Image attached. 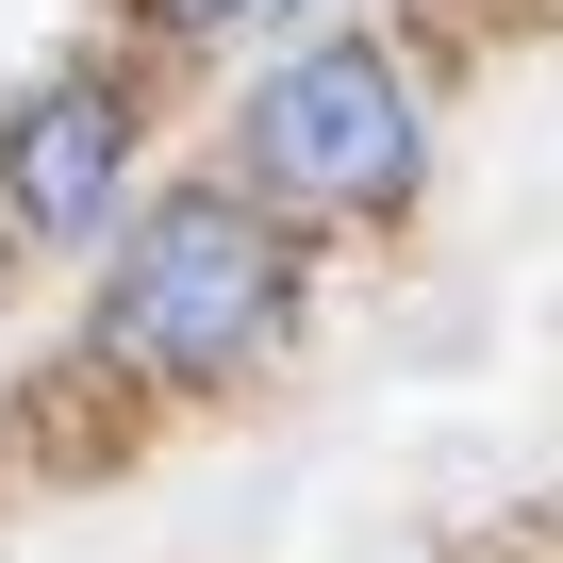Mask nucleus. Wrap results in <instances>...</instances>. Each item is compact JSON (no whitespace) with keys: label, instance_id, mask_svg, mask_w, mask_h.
Returning <instances> with one entry per match:
<instances>
[{"label":"nucleus","instance_id":"obj_3","mask_svg":"<svg viewBox=\"0 0 563 563\" xmlns=\"http://www.w3.org/2000/svg\"><path fill=\"white\" fill-rule=\"evenodd\" d=\"M117 166H133V117H117L100 84H51V100H18V117H0V199H18L34 232H67V249H100Z\"/></svg>","mask_w":563,"mask_h":563},{"label":"nucleus","instance_id":"obj_1","mask_svg":"<svg viewBox=\"0 0 563 563\" xmlns=\"http://www.w3.org/2000/svg\"><path fill=\"white\" fill-rule=\"evenodd\" d=\"M282 316H299V265H282V232L232 216V199H166V216L117 249V282H100V349H117V365H166V382L249 365Z\"/></svg>","mask_w":563,"mask_h":563},{"label":"nucleus","instance_id":"obj_4","mask_svg":"<svg viewBox=\"0 0 563 563\" xmlns=\"http://www.w3.org/2000/svg\"><path fill=\"white\" fill-rule=\"evenodd\" d=\"M150 18H166V34H232V18H249V0H150Z\"/></svg>","mask_w":563,"mask_h":563},{"label":"nucleus","instance_id":"obj_2","mask_svg":"<svg viewBox=\"0 0 563 563\" xmlns=\"http://www.w3.org/2000/svg\"><path fill=\"white\" fill-rule=\"evenodd\" d=\"M249 183L299 199V216H382V199H415V84H398L365 34L299 51V67L249 100Z\"/></svg>","mask_w":563,"mask_h":563}]
</instances>
